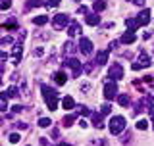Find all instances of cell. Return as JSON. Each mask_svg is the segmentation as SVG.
Returning a JSON list of instances; mask_svg holds the SVG:
<instances>
[{"instance_id":"7a4b0ae2","label":"cell","mask_w":154,"mask_h":146,"mask_svg":"<svg viewBox=\"0 0 154 146\" xmlns=\"http://www.w3.org/2000/svg\"><path fill=\"white\" fill-rule=\"evenodd\" d=\"M125 125H127V121H125L123 115H114V117L110 119L108 127H110V133H112V135H119L125 129Z\"/></svg>"},{"instance_id":"f1b7e54d","label":"cell","mask_w":154,"mask_h":146,"mask_svg":"<svg viewBox=\"0 0 154 146\" xmlns=\"http://www.w3.org/2000/svg\"><path fill=\"white\" fill-rule=\"evenodd\" d=\"M77 111H79L81 115H91V111H89V108H87V106H83V104H81L79 108H77Z\"/></svg>"},{"instance_id":"1f68e13d","label":"cell","mask_w":154,"mask_h":146,"mask_svg":"<svg viewBox=\"0 0 154 146\" xmlns=\"http://www.w3.org/2000/svg\"><path fill=\"white\" fill-rule=\"evenodd\" d=\"M45 6L46 8H56V6H60V0H48Z\"/></svg>"},{"instance_id":"b9f144b4","label":"cell","mask_w":154,"mask_h":146,"mask_svg":"<svg viewBox=\"0 0 154 146\" xmlns=\"http://www.w3.org/2000/svg\"><path fill=\"white\" fill-rule=\"evenodd\" d=\"M152 94H154V89H152Z\"/></svg>"},{"instance_id":"d6986e66","label":"cell","mask_w":154,"mask_h":146,"mask_svg":"<svg viewBox=\"0 0 154 146\" xmlns=\"http://www.w3.org/2000/svg\"><path fill=\"white\" fill-rule=\"evenodd\" d=\"M6 96H8V98H17V96H19V89H17L16 85H12V87L6 90Z\"/></svg>"},{"instance_id":"7c38bea8","label":"cell","mask_w":154,"mask_h":146,"mask_svg":"<svg viewBox=\"0 0 154 146\" xmlns=\"http://www.w3.org/2000/svg\"><path fill=\"white\" fill-rule=\"evenodd\" d=\"M119 41H122L123 44H133V42L137 41V35H135V31H127V33H123V35H122Z\"/></svg>"},{"instance_id":"7402d4cb","label":"cell","mask_w":154,"mask_h":146,"mask_svg":"<svg viewBox=\"0 0 154 146\" xmlns=\"http://www.w3.org/2000/svg\"><path fill=\"white\" fill-rule=\"evenodd\" d=\"M64 52H66V54H73V52H75V44L71 41H67L64 44Z\"/></svg>"},{"instance_id":"836d02e7","label":"cell","mask_w":154,"mask_h":146,"mask_svg":"<svg viewBox=\"0 0 154 146\" xmlns=\"http://www.w3.org/2000/svg\"><path fill=\"white\" fill-rule=\"evenodd\" d=\"M33 54H35V56H45V48H41V46L35 48V50H33Z\"/></svg>"},{"instance_id":"d4e9b609","label":"cell","mask_w":154,"mask_h":146,"mask_svg":"<svg viewBox=\"0 0 154 146\" xmlns=\"http://www.w3.org/2000/svg\"><path fill=\"white\" fill-rule=\"evenodd\" d=\"M73 121H75V115H66L62 119V123H64V127H69V125H73Z\"/></svg>"},{"instance_id":"3957f363","label":"cell","mask_w":154,"mask_h":146,"mask_svg":"<svg viewBox=\"0 0 154 146\" xmlns=\"http://www.w3.org/2000/svg\"><path fill=\"white\" fill-rule=\"evenodd\" d=\"M69 23H71V19H69L67 14H56V16L52 17V27H54L56 31H62V29L69 27Z\"/></svg>"},{"instance_id":"ffe728a7","label":"cell","mask_w":154,"mask_h":146,"mask_svg":"<svg viewBox=\"0 0 154 146\" xmlns=\"http://www.w3.org/2000/svg\"><path fill=\"white\" fill-rule=\"evenodd\" d=\"M33 23L35 25H45V23H48V16H37V17H33Z\"/></svg>"},{"instance_id":"4316f807","label":"cell","mask_w":154,"mask_h":146,"mask_svg":"<svg viewBox=\"0 0 154 146\" xmlns=\"http://www.w3.org/2000/svg\"><path fill=\"white\" fill-rule=\"evenodd\" d=\"M8 140H10V142H12V144H17L19 140H21V137H19L17 133H10V137H8Z\"/></svg>"},{"instance_id":"5b68a950","label":"cell","mask_w":154,"mask_h":146,"mask_svg":"<svg viewBox=\"0 0 154 146\" xmlns=\"http://www.w3.org/2000/svg\"><path fill=\"white\" fill-rule=\"evenodd\" d=\"M123 65L122 64H112L110 65V69H108V79L110 81H119V79H123Z\"/></svg>"},{"instance_id":"8fae6325","label":"cell","mask_w":154,"mask_h":146,"mask_svg":"<svg viewBox=\"0 0 154 146\" xmlns=\"http://www.w3.org/2000/svg\"><path fill=\"white\" fill-rule=\"evenodd\" d=\"M79 33H81V25H79V21H75V19H71L69 27H67V35H69V37H77Z\"/></svg>"},{"instance_id":"44dd1931","label":"cell","mask_w":154,"mask_h":146,"mask_svg":"<svg viewBox=\"0 0 154 146\" xmlns=\"http://www.w3.org/2000/svg\"><path fill=\"white\" fill-rule=\"evenodd\" d=\"M104 8H106V2H104V0H96V2L93 4V10H94L96 14H98V12H102Z\"/></svg>"},{"instance_id":"5bb4252c","label":"cell","mask_w":154,"mask_h":146,"mask_svg":"<svg viewBox=\"0 0 154 146\" xmlns=\"http://www.w3.org/2000/svg\"><path fill=\"white\" fill-rule=\"evenodd\" d=\"M87 25H91V27L100 25V16H98L96 12H93V14H87Z\"/></svg>"},{"instance_id":"e0dca14e","label":"cell","mask_w":154,"mask_h":146,"mask_svg":"<svg viewBox=\"0 0 154 146\" xmlns=\"http://www.w3.org/2000/svg\"><path fill=\"white\" fill-rule=\"evenodd\" d=\"M62 106H64V110H73V108H75V100L71 98V96H64Z\"/></svg>"},{"instance_id":"83f0119b","label":"cell","mask_w":154,"mask_h":146,"mask_svg":"<svg viewBox=\"0 0 154 146\" xmlns=\"http://www.w3.org/2000/svg\"><path fill=\"white\" fill-rule=\"evenodd\" d=\"M146 127H148V121H146V119H139V121H137V129H139V131H144Z\"/></svg>"},{"instance_id":"30bf717a","label":"cell","mask_w":154,"mask_h":146,"mask_svg":"<svg viewBox=\"0 0 154 146\" xmlns=\"http://www.w3.org/2000/svg\"><path fill=\"white\" fill-rule=\"evenodd\" d=\"M108 58H110V50H108V48H104V50H98V52H96V64H98V65L108 64Z\"/></svg>"},{"instance_id":"8d00e7d4","label":"cell","mask_w":154,"mask_h":146,"mask_svg":"<svg viewBox=\"0 0 154 146\" xmlns=\"http://www.w3.org/2000/svg\"><path fill=\"white\" fill-rule=\"evenodd\" d=\"M152 79H154V77H150V75H146V77H143V81H144V83H152Z\"/></svg>"},{"instance_id":"9c48e42d","label":"cell","mask_w":154,"mask_h":146,"mask_svg":"<svg viewBox=\"0 0 154 146\" xmlns=\"http://www.w3.org/2000/svg\"><path fill=\"white\" fill-rule=\"evenodd\" d=\"M21 54H23V46H21V41L14 44V50H12V62L14 64H19L21 62Z\"/></svg>"},{"instance_id":"2e32d148","label":"cell","mask_w":154,"mask_h":146,"mask_svg":"<svg viewBox=\"0 0 154 146\" xmlns=\"http://www.w3.org/2000/svg\"><path fill=\"white\" fill-rule=\"evenodd\" d=\"M91 119H93V123H94L96 129H102V127H104V123H102V114H91Z\"/></svg>"},{"instance_id":"4dcf8cb0","label":"cell","mask_w":154,"mask_h":146,"mask_svg":"<svg viewBox=\"0 0 154 146\" xmlns=\"http://www.w3.org/2000/svg\"><path fill=\"white\" fill-rule=\"evenodd\" d=\"M110 110H112V106H110V104H102V108H100V114H102V115H108Z\"/></svg>"},{"instance_id":"9a60e30c","label":"cell","mask_w":154,"mask_h":146,"mask_svg":"<svg viewBox=\"0 0 154 146\" xmlns=\"http://www.w3.org/2000/svg\"><path fill=\"white\" fill-rule=\"evenodd\" d=\"M125 27L129 29V31H137L139 27H141V23H139V19H133V17H127L125 19Z\"/></svg>"},{"instance_id":"603a6c76","label":"cell","mask_w":154,"mask_h":146,"mask_svg":"<svg viewBox=\"0 0 154 146\" xmlns=\"http://www.w3.org/2000/svg\"><path fill=\"white\" fill-rule=\"evenodd\" d=\"M118 102H119V106H123V108H125V106H129V96L127 94H119L118 96Z\"/></svg>"},{"instance_id":"ab89813d","label":"cell","mask_w":154,"mask_h":146,"mask_svg":"<svg viewBox=\"0 0 154 146\" xmlns=\"http://www.w3.org/2000/svg\"><path fill=\"white\" fill-rule=\"evenodd\" d=\"M58 146H71V144H67V142H60Z\"/></svg>"},{"instance_id":"8992f818","label":"cell","mask_w":154,"mask_h":146,"mask_svg":"<svg viewBox=\"0 0 154 146\" xmlns=\"http://www.w3.org/2000/svg\"><path fill=\"white\" fill-rule=\"evenodd\" d=\"M116 96H118V85H116V81H108L104 85V98L114 100Z\"/></svg>"},{"instance_id":"ba28073f","label":"cell","mask_w":154,"mask_h":146,"mask_svg":"<svg viewBox=\"0 0 154 146\" xmlns=\"http://www.w3.org/2000/svg\"><path fill=\"white\" fill-rule=\"evenodd\" d=\"M77 48H81V52H83L85 56H89L91 52H93V42H91V38L81 37L79 38V46H77Z\"/></svg>"},{"instance_id":"277c9868","label":"cell","mask_w":154,"mask_h":146,"mask_svg":"<svg viewBox=\"0 0 154 146\" xmlns=\"http://www.w3.org/2000/svg\"><path fill=\"white\" fill-rule=\"evenodd\" d=\"M150 64H152V62H150V58H148V54H146V52L143 50L141 54L137 56V60L133 62V65H131V67H133L135 71H139V69H144V67H148Z\"/></svg>"},{"instance_id":"cb8c5ba5","label":"cell","mask_w":154,"mask_h":146,"mask_svg":"<svg viewBox=\"0 0 154 146\" xmlns=\"http://www.w3.org/2000/svg\"><path fill=\"white\" fill-rule=\"evenodd\" d=\"M0 110H2V111L8 110V96H6V92H4L2 98H0Z\"/></svg>"},{"instance_id":"f35d334b","label":"cell","mask_w":154,"mask_h":146,"mask_svg":"<svg viewBox=\"0 0 154 146\" xmlns=\"http://www.w3.org/2000/svg\"><path fill=\"white\" fill-rule=\"evenodd\" d=\"M77 12H79V14H85V12H87V8H85V6H79V10H77Z\"/></svg>"},{"instance_id":"52a82bcc","label":"cell","mask_w":154,"mask_h":146,"mask_svg":"<svg viewBox=\"0 0 154 146\" xmlns=\"http://www.w3.org/2000/svg\"><path fill=\"white\" fill-rule=\"evenodd\" d=\"M66 65L69 67L71 71H73V77H79L81 71H83V65H81V62L77 60V58H69V60L66 62Z\"/></svg>"},{"instance_id":"d6a6232c","label":"cell","mask_w":154,"mask_h":146,"mask_svg":"<svg viewBox=\"0 0 154 146\" xmlns=\"http://www.w3.org/2000/svg\"><path fill=\"white\" fill-rule=\"evenodd\" d=\"M10 6H12V0H0V8L2 10H8Z\"/></svg>"},{"instance_id":"4fadbf2b","label":"cell","mask_w":154,"mask_h":146,"mask_svg":"<svg viewBox=\"0 0 154 146\" xmlns=\"http://www.w3.org/2000/svg\"><path fill=\"white\" fill-rule=\"evenodd\" d=\"M137 19H139L141 25H148V23H150V10H143V12L137 16Z\"/></svg>"},{"instance_id":"6da1fadb","label":"cell","mask_w":154,"mask_h":146,"mask_svg":"<svg viewBox=\"0 0 154 146\" xmlns=\"http://www.w3.org/2000/svg\"><path fill=\"white\" fill-rule=\"evenodd\" d=\"M41 90H42V96H45L48 110H56L58 108V92L54 89H50V87H46V85H42Z\"/></svg>"},{"instance_id":"60d3db41","label":"cell","mask_w":154,"mask_h":146,"mask_svg":"<svg viewBox=\"0 0 154 146\" xmlns=\"http://www.w3.org/2000/svg\"><path fill=\"white\" fill-rule=\"evenodd\" d=\"M73 2H79V0H73Z\"/></svg>"},{"instance_id":"484cf974","label":"cell","mask_w":154,"mask_h":146,"mask_svg":"<svg viewBox=\"0 0 154 146\" xmlns=\"http://www.w3.org/2000/svg\"><path fill=\"white\" fill-rule=\"evenodd\" d=\"M50 125H52V121L48 119V117H41V119H38V127L46 129V127H50Z\"/></svg>"},{"instance_id":"e575fe53","label":"cell","mask_w":154,"mask_h":146,"mask_svg":"<svg viewBox=\"0 0 154 146\" xmlns=\"http://www.w3.org/2000/svg\"><path fill=\"white\" fill-rule=\"evenodd\" d=\"M21 110H23V106H17V104H16V106H14V108H12V111H14V114H19V111H21Z\"/></svg>"},{"instance_id":"74e56055","label":"cell","mask_w":154,"mask_h":146,"mask_svg":"<svg viewBox=\"0 0 154 146\" xmlns=\"http://www.w3.org/2000/svg\"><path fill=\"white\" fill-rule=\"evenodd\" d=\"M133 4H137V6H143V4H144V0H133Z\"/></svg>"},{"instance_id":"f546056e","label":"cell","mask_w":154,"mask_h":146,"mask_svg":"<svg viewBox=\"0 0 154 146\" xmlns=\"http://www.w3.org/2000/svg\"><path fill=\"white\" fill-rule=\"evenodd\" d=\"M37 6H45V4L41 2V0H29V4H27V8H37Z\"/></svg>"},{"instance_id":"d590c367","label":"cell","mask_w":154,"mask_h":146,"mask_svg":"<svg viewBox=\"0 0 154 146\" xmlns=\"http://www.w3.org/2000/svg\"><path fill=\"white\" fill-rule=\"evenodd\" d=\"M8 60V54H6V52H2V54H0V62H2V64H4V62H6Z\"/></svg>"},{"instance_id":"ac0fdd59","label":"cell","mask_w":154,"mask_h":146,"mask_svg":"<svg viewBox=\"0 0 154 146\" xmlns=\"http://www.w3.org/2000/svg\"><path fill=\"white\" fill-rule=\"evenodd\" d=\"M54 81L58 83V85H66V83H67V75L64 71H56L54 73Z\"/></svg>"}]
</instances>
